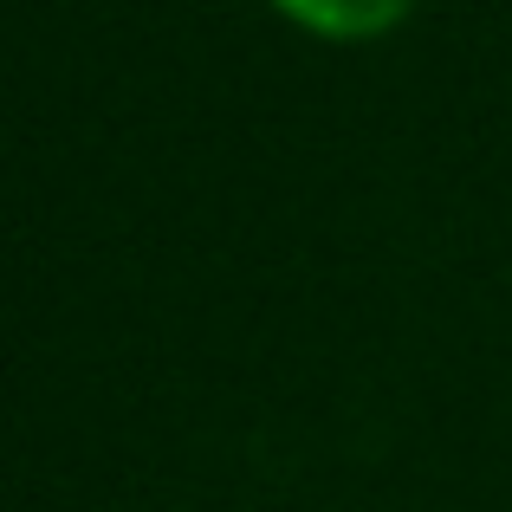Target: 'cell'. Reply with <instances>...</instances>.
<instances>
[{
    "instance_id": "cell-1",
    "label": "cell",
    "mask_w": 512,
    "mask_h": 512,
    "mask_svg": "<svg viewBox=\"0 0 512 512\" xmlns=\"http://www.w3.org/2000/svg\"><path fill=\"white\" fill-rule=\"evenodd\" d=\"M266 7L325 46H370V39L396 33L422 0H266Z\"/></svg>"
}]
</instances>
